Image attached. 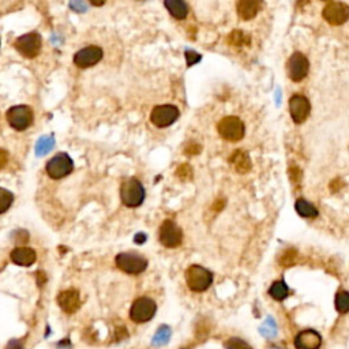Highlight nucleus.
Listing matches in <instances>:
<instances>
[{
    "label": "nucleus",
    "mask_w": 349,
    "mask_h": 349,
    "mask_svg": "<svg viewBox=\"0 0 349 349\" xmlns=\"http://www.w3.org/2000/svg\"><path fill=\"white\" fill-rule=\"evenodd\" d=\"M342 186H344V184H342V182H341L340 179H334L332 182V183H330V188H332L333 192L338 191V190H340V188L342 187Z\"/></svg>",
    "instance_id": "35"
},
{
    "label": "nucleus",
    "mask_w": 349,
    "mask_h": 349,
    "mask_svg": "<svg viewBox=\"0 0 349 349\" xmlns=\"http://www.w3.org/2000/svg\"><path fill=\"white\" fill-rule=\"evenodd\" d=\"M160 242L168 248L179 247L183 242V232L173 221L165 220L160 228Z\"/></svg>",
    "instance_id": "13"
},
{
    "label": "nucleus",
    "mask_w": 349,
    "mask_h": 349,
    "mask_svg": "<svg viewBox=\"0 0 349 349\" xmlns=\"http://www.w3.org/2000/svg\"><path fill=\"white\" fill-rule=\"evenodd\" d=\"M336 310L341 314L349 312V292L341 290L336 295Z\"/></svg>",
    "instance_id": "25"
},
{
    "label": "nucleus",
    "mask_w": 349,
    "mask_h": 349,
    "mask_svg": "<svg viewBox=\"0 0 349 349\" xmlns=\"http://www.w3.org/2000/svg\"><path fill=\"white\" fill-rule=\"evenodd\" d=\"M156 303L149 298H139L136 299L130 310V318L135 324H143L148 322L156 314Z\"/></svg>",
    "instance_id": "9"
},
{
    "label": "nucleus",
    "mask_w": 349,
    "mask_h": 349,
    "mask_svg": "<svg viewBox=\"0 0 349 349\" xmlns=\"http://www.w3.org/2000/svg\"><path fill=\"white\" fill-rule=\"evenodd\" d=\"M308 70H310V62L306 55H303L302 52H295L290 55L286 64V73L292 81H303L308 75Z\"/></svg>",
    "instance_id": "8"
},
{
    "label": "nucleus",
    "mask_w": 349,
    "mask_h": 349,
    "mask_svg": "<svg viewBox=\"0 0 349 349\" xmlns=\"http://www.w3.org/2000/svg\"><path fill=\"white\" fill-rule=\"evenodd\" d=\"M262 3H264V0H238V5H236L238 15L243 21L254 19L262 9Z\"/></svg>",
    "instance_id": "17"
},
{
    "label": "nucleus",
    "mask_w": 349,
    "mask_h": 349,
    "mask_svg": "<svg viewBox=\"0 0 349 349\" xmlns=\"http://www.w3.org/2000/svg\"><path fill=\"white\" fill-rule=\"evenodd\" d=\"M186 59H187L188 66H192L194 63H198V62H199L200 55H196L195 52L192 51H187L186 52Z\"/></svg>",
    "instance_id": "31"
},
{
    "label": "nucleus",
    "mask_w": 349,
    "mask_h": 349,
    "mask_svg": "<svg viewBox=\"0 0 349 349\" xmlns=\"http://www.w3.org/2000/svg\"><path fill=\"white\" fill-rule=\"evenodd\" d=\"M134 240H135L136 244H142V243L146 242V235L145 234L135 235V238H134Z\"/></svg>",
    "instance_id": "36"
},
{
    "label": "nucleus",
    "mask_w": 349,
    "mask_h": 349,
    "mask_svg": "<svg viewBox=\"0 0 349 349\" xmlns=\"http://www.w3.org/2000/svg\"><path fill=\"white\" fill-rule=\"evenodd\" d=\"M295 256H296V252L294 250H289V251L285 252V256L282 258L281 265L284 266H288V265H292L295 262Z\"/></svg>",
    "instance_id": "30"
},
{
    "label": "nucleus",
    "mask_w": 349,
    "mask_h": 349,
    "mask_svg": "<svg viewBox=\"0 0 349 349\" xmlns=\"http://www.w3.org/2000/svg\"><path fill=\"white\" fill-rule=\"evenodd\" d=\"M295 209L299 216L304 218H315L318 216V210L312 203H310L306 199H298L295 203Z\"/></svg>",
    "instance_id": "21"
},
{
    "label": "nucleus",
    "mask_w": 349,
    "mask_h": 349,
    "mask_svg": "<svg viewBox=\"0 0 349 349\" xmlns=\"http://www.w3.org/2000/svg\"><path fill=\"white\" fill-rule=\"evenodd\" d=\"M289 174L292 182H299L300 178H302V170L299 169V168H296V166H292L289 169Z\"/></svg>",
    "instance_id": "32"
},
{
    "label": "nucleus",
    "mask_w": 349,
    "mask_h": 349,
    "mask_svg": "<svg viewBox=\"0 0 349 349\" xmlns=\"http://www.w3.org/2000/svg\"><path fill=\"white\" fill-rule=\"evenodd\" d=\"M288 294H289V289H288V286H286V284L284 281L273 282L270 289H269V295L274 300H278V302L284 300L288 296Z\"/></svg>",
    "instance_id": "22"
},
{
    "label": "nucleus",
    "mask_w": 349,
    "mask_h": 349,
    "mask_svg": "<svg viewBox=\"0 0 349 349\" xmlns=\"http://www.w3.org/2000/svg\"><path fill=\"white\" fill-rule=\"evenodd\" d=\"M7 122L14 130L17 131H25L33 124L34 112L27 105H15L10 108L6 113Z\"/></svg>",
    "instance_id": "5"
},
{
    "label": "nucleus",
    "mask_w": 349,
    "mask_h": 349,
    "mask_svg": "<svg viewBox=\"0 0 349 349\" xmlns=\"http://www.w3.org/2000/svg\"><path fill=\"white\" fill-rule=\"evenodd\" d=\"M57 303H59L60 308L67 312V314H74L79 310L81 307V299H79V294L75 289H68L64 290L57 296Z\"/></svg>",
    "instance_id": "16"
},
{
    "label": "nucleus",
    "mask_w": 349,
    "mask_h": 349,
    "mask_svg": "<svg viewBox=\"0 0 349 349\" xmlns=\"http://www.w3.org/2000/svg\"><path fill=\"white\" fill-rule=\"evenodd\" d=\"M6 349H23V345H22V342L19 340H11L7 344Z\"/></svg>",
    "instance_id": "33"
},
{
    "label": "nucleus",
    "mask_w": 349,
    "mask_h": 349,
    "mask_svg": "<svg viewBox=\"0 0 349 349\" xmlns=\"http://www.w3.org/2000/svg\"><path fill=\"white\" fill-rule=\"evenodd\" d=\"M180 112L174 105H157L153 108V111L150 113V122L153 126L158 128L169 127L170 124H173L176 120L179 119Z\"/></svg>",
    "instance_id": "7"
},
{
    "label": "nucleus",
    "mask_w": 349,
    "mask_h": 349,
    "mask_svg": "<svg viewBox=\"0 0 349 349\" xmlns=\"http://www.w3.org/2000/svg\"><path fill=\"white\" fill-rule=\"evenodd\" d=\"M170 334H172V332H170V329L168 328V326H160V329H158L157 332H156V334H154L153 340H152V344H153L154 346H162V345L168 344V341H169L170 338Z\"/></svg>",
    "instance_id": "23"
},
{
    "label": "nucleus",
    "mask_w": 349,
    "mask_h": 349,
    "mask_svg": "<svg viewBox=\"0 0 349 349\" xmlns=\"http://www.w3.org/2000/svg\"><path fill=\"white\" fill-rule=\"evenodd\" d=\"M178 176H179L182 180L190 179V178L192 176L191 166L187 165V164H183V165H180L179 169H178Z\"/></svg>",
    "instance_id": "29"
},
{
    "label": "nucleus",
    "mask_w": 349,
    "mask_h": 349,
    "mask_svg": "<svg viewBox=\"0 0 349 349\" xmlns=\"http://www.w3.org/2000/svg\"><path fill=\"white\" fill-rule=\"evenodd\" d=\"M102 56H104V52H102L101 48L96 47V45H89V47L79 49L74 55V64L78 68L93 67L100 60H102Z\"/></svg>",
    "instance_id": "14"
},
{
    "label": "nucleus",
    "mask_w": 349,
    "mask_h": 349,
    "mask_svg": "<svg viewBox=\"0 0 349 349\" xmlns=\"http://www.w3.org/2000/svg\"><path fill=\"white\" fill-rule=\"evenodd\" d=\"M74 162L71 160V157L66 153H57L56 156L48 161L45 169H47L48 176L51 179L59 180L63 179L66 176L73 172Z\"/></svg>",
    "instance_id": "6"
},
{
    "label": "nucleus",
    "mask_w": 349,
    "mask_h": 349,
    "mask_svg": "<svg viewBox=\"0 0 349 349\" xmlns=\"http://www.w3.org/2000/svg\"><path fill=\"white\" fill-rule=\"evenodd\" d=\"M14 48L17 49L19 55H22L26 59H34L41 52L43 40H41V36L39 33H36V32L26 33L15 40Z\"/></svg>",
    "instance_id": "3"
},
{
    "label": "nucleus",
    "mask_w": 349,
    "mask_h": 349,
    "mask_svg": "<svg viewBox=\"0 0 349 349\" xmlns=\"http://www.w3.org/2000/svg\"><path fill=\"white\" fill-rule=\"evenodd\" d=\"M116 265L127 274H139L148 266V260L134 252H123L116 256Z\"/></svg>",
    "instance_id": "10"
},
{
    "label": "nucleus",
    "mask_w": 349,
    "mask_h": 349,
    "mask_svg": "<svg viewBox=\"0 0 349 349\" xmlns=\"http://www.w3.org/2000/svg\"><path fill=\"white\" fill-rule=\"evenodd\" d=\"M36 251L32 248L18 247L11 251V260L19 266H30L36 262Z\"/></svg>",
    "instance_id": "19"
},
{
    "label": "nucleus",
    "mask_w": 349,
    "mask_h": 349,
    "mask_svg": "<svg viewBox=\"0 0 349 349\" xmlns=\"http://www.w3.org/2000/svg\"><path fill=\"white\" fill-rule=\"evenodd\" d=\"M120 198L127 208H138L145 199V188L135 178H128L122 183Z\"/></svg>",
    "instance_id": "1"
},
{
    "label": "nucleus",
    "mask_w": 349,
    "mask_h": 349,
    "mask_svg": "<svg viewBox=\"0 0 349 349\" xmlns=\"http://www.w3.org/2000/svg\"><path fill=\"white\" fill-rule=\"evenodd\" d=\"M322 17L329 25L341 26L349 19V6L341 2H332L325 6Z\"/></svg>",
    "instance_id": "11"
},
{
    "label": "nucleus",
    "mask_w": 349,
    "mask_h": 349,
    "mask_svg": "<svg viewBox=\"0 0 349 349\" xmlns=\"http://www.w3.org/2000/svg\"><path fill=\"white\" fill-rule=\"evenodd\" d=\"M218 135L228 142L242 141L246 134V127L236 116H225L217 123Z\"/></svg>",
    "instance_id": "2"
},
{
    "label": "nucleus",
    "mask_w": 349,
    "mask_h": 349,
    "mask_svg": "<svg viewBox=\"0 0 349 349\" xmlns=\"http://www.w3.org/2000/svg\"><path fill=\"white\" fill-rule=\"evenodd\" d=\"M186 281L188 288L194 292H205L213 282V274L208 269L192 265L186 272Z\"/></svg>",
    "instance_id": "4"
},
{
    "label": "nucleus",
    "mask_w": 349,
    "mask_h": 349,
    "mask_svg": "<svg viewBox=\"0 0 349 349\" xmlns=\"http://www.w3.org/2000/svg\"><path fill=\"white\" fill-rule=\"evenodd\" d=\"M89 2L94 6V7H101V6L105 5L107 0H89Z\"/></svg>",
    "instance_id": "37"
},
{
    "label": "nucleus",
    "mask_w": 349,
    "mask_h": 349,
    "mask_svg": "<svg viewBox=\"0 0 349 349\" xmlns=\"http://www.w3.org/2000/svg\"><path fill=\"white\" fill-rule=\"evenodd\" d=\"M321 345H322V337L319 333L312 329L303 330L295 338L296 349H319Z\"/></svg>",
    "instance_id": "15"
},
{
    "label": "nucleus",
    "mask_w": 349,
    "mask_h": 349,
    "mask_svg": "<svg viewBox=\"0 0 349 349\" xmlns=\"http://www.w3.org/2000/svg\"><path fill=\"white\" fill-rule=\"evenodd\" d=\"M311 112V104L308 98L303 94H294L289 98V113L290 118L296 124L304 123Z\"/></svg>",
    "instance_id": "12"
},
{
    "label": "nucleus",
    "mask_w": 349,
    "mask_h": 349,
    "mask_svg": "<svg viewBox=\"0 0 349 349\" xmlns=\"http://www.w3.org/2000/svg\"><path fill=\"white\" fill-rule=\"evenodd\" d=\"M225 346L226 349H252L246 341L240 340L238 337H234L229 341H226Z\"/></svg>",
    "instance_id": "28"
},
{
    "label": "nucleus",
    "mask_w": 349,
    "mask_h": 349,
    "mask_svg": "<svg viewBox=\"0 0 349 349\" xmlns=\"http://www.w3.org/2000/svg\"><path fill=\"white\" fill-rule=\"evenodd\" d=\"M6 160H7V156H6V152H5V150H2V168H3V166H5Z\"/></svg>",
    "instance_id": "38"
},
{
    "label": "nucleus",
    "mask_w": 349,
    "mask_h": 349,
    "mask_svg": "<svg viewBox=\"0 0 349 349\" xmlns=\"http://www.w3.org/2000/svg\"><path fill=\"white\" fill-rule=\"evenodd\" d=\"M277 324L276 321L273 319L272 316H268L262 326L259 328V333L266 338H274L277 336Z\"/></svg>",
    "instance_id": "24"
},
{
    "label": "nucleus",
    "mask_w": 349,
    "mask_h": 349,
    "mask_svg": "<svg viewBox=\"0 0 349 349\" xmlns=\"http://www.w3.org/2000/svg\"><path fill=\"white\" fill-rule=\"evenodd\" d=\"M229 164L234 166V169L238 173H248L252 168L251 160L248 157V154L243 150H235L234 153L230 154Z\"/></svg>",
    "instance_id": "18"
},
{
    "label": "nucleus",
    "mask_w": 349,
    "mask_h": 349,
    "mask_svg": "<svg viewBox=\"0 0 349 349\" xmlns=\"http://www.w3.org/2000/svg\"><path fill=\"white\" fill-rule=\"evenodd\" d=\"M200 152V146L196 145V143H192L191 146H188V148H186V150H184V153L187 154H196L199 153Z\"/></svg>",
    "instance_id": "34"
},
{
    "label": "nucleus",
    "mask_w": 349,
    "mask_h": 349,
    "mask_svg": "<svg viewBox=\"0 0 349 349\" xmlns=\"http://www.w3.org/2000/svg\"><path fill=\"white\" fill-rule=\"evenodd\" d=\"M228 43L234 47H243V45H248L250 44V37H247L243 32H239V30H235L230 33V36L228 37Z\"/></svg>",
    "instance_id": "26"
},
{
    "label": "nucleus",
    "mask_w": 349,
    "mask_h": 349,
    "mask_svg": "<svg viewBox=\"0 0 349 349\" xmlns=\"http://www.w3.org/2000/svg\"><path fill=\"white\" fill-rule=\"evenodd\" d=\"M165 9L174 19H184L188 15V6L184 0H164Z\"/></svg>",
    "instance_id": "20"
},
{
    "label": "nucleus",
    "mask_w": 349,
    "mask_h": 349,
    "mask_svg": "<svg viewBox=\"0 0 349 349\" xmlns=\"http://www.w3.org/2000/svg\"><path fill=\"white\" fill-rule=\"evenodd\" d=\"M14 200V195L9 192L6 188L0 190V213H6L9 208L11 206Z\"/></svg>",
    "instance_id": "27"
}]
</instances>
